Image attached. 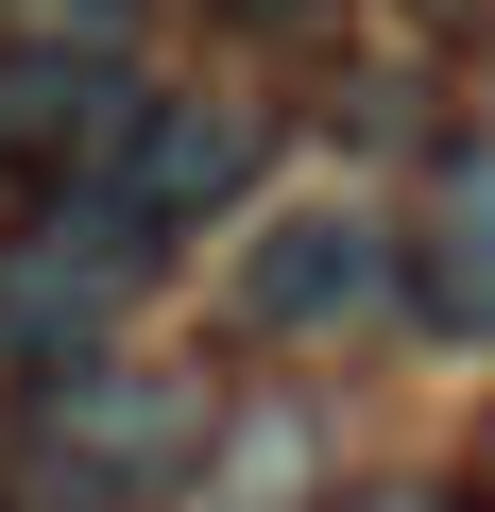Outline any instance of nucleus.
<instances>
[{"instance_id": "f257e3e1", "label": "nucleus", "mask_w": 495, "mask_h": 512, "mask_svg": "<svg viewBox=\"0 0 495 512\" xmlns=\"http://www.w3.org/2000/svg\"><path fill=\"white\" fill-rule=\"evenodd\" d=\"M205 444H222L205 376H137V359H69V376H35V461H52V495H86V512H154V495H188Z\"/></svg>"}, {"instance_id": "f03ea898", "label": "nucleus", "mask_w": 495, "mask_h": 512, "mask_svg": "<svg viewBox=\"0 0 495 512\" xmlns=\"http://www.w3.org/2000/svg\"><path fill=\"white\" fill-rule=\"evenodd\" d=\"M154 274H171L154 239H120L103 205H69V188H52L18 239H0V376L35 393V376H69V359H120V325H137V291H154Z\"/></svg>"}, {"instance_id": "7ed1b4c3", "label": "nucleus", "mask_w": 495, "mask_h": 512, "mask_svg": "<svg viewBox=\"0 0 495 512\" xmlns=\"http://www.w3.org/2000/svg\"><path fill=\"white\" fill-rule=\"evenodd\" d=\"M239 188H257V103H222V86H137L120 103V137L69 171V205H103L120 239H205Z\"/></svg>"}, {"instance_id": "20e7f679", "label": "nucleus", "mask_w": 495, "mask_h": 512, "mask_svg": "<svg viewBox=\"0 0 495 512\" xmlns=\"http://www.w3.org/2000/svg\"><path fill=\"white\" fill-rule=\"evenodd\" d=\"M376 291H393V239L359 205H274V239H239V274H222V308L257 325V342H325Z\"/></svg>"}, {"instance_id": "39448f33", "label": "nucleus", "mask_w": 495, "mask_h": 512, "mask_svg": "<svg viewBox=\"0 0 495 512\" xmlns=\"http://www.w3.org/2000/svg\"><path fill=\"white\" fill-rule=\"evenodd\" d=\"M137 86H154V69L103 52V35H0V171H18V188H69V171L120 137Z\"/></svg>"}, {"instance_id": "423d86ee", "label": "nucleus", "mask_w": 495, "mask_h": 512, "mask_svg": "<svg viewBox=\"0 0 495 512\" xmlns=\"http://www.w3.org/2000/svg\"><path fill=\"white\" fill-rule=\"evenodd\" d=\"M393 291L495 359V137H444L427 188H410V239H393Z\"/></svg>"}, {"instance_id": "0eeeda50", "label": "nucleus", "mask_w": 495, "mask_h": 512, "mask_svg": "<svg viewBox=\"0 0 495 512\" xmlns=\"http://www.w3.org/2000/svg\"><path fill=\"white\" fill-rule=\"evenodd\" d=\"M205 18H222V35H239V52H308V35H325V18H342V0H205Z\"/></svg>"}, {"instance_id": "6e6552de", "label": "nucleus", "mask_w": 495, "mask_h": 512, "mask_svg": "<svg viewBox=\"0 0 495 512\" xmlns=\"http://www.w3.org/2000/svg\"><path fill=\"white\" fill-rule=\"evenodd\" d=\"M410 35H444V52H495V0H393Z\"/></svg>"}, {"instance_id": "1a4fd4ad", "label": "nucleus", "mask_w": 495, "mask_h": 512, "mask_svg": "<svg viewBox=\"0 0 495 512\" xmlns=\"http://www.w3.org/2000/svg\"><path fill=\"white\" fill-rule=\"evenodd\" d=\"M444 512H495V427H478V461L444 478Z\"/></svg>"}, {"instance_id": "9d476101", "label": "nucleus", "mask_w": 495, "mask_h": 512, "mask_svg": "<svg viewBox=\"0 0 495 512\" xmlns=\"http://www.w3.org/2000/svg\"><path fill=\"white\" fill-rule=\"evenodd\" d=\"M342 512H444V495H342Z\"/></svg>"}]
</instances>
